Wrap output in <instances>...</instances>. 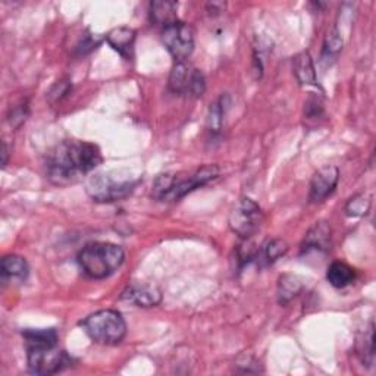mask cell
Instances as JSON below:
<instances>
[{"label": "cell", "instance_id": "obj_1", "mask_svg": "<svg viewBox=\"0 0 376 376\" xmlns=\"http://www.w3.org/2000/svg\"><path fill=\"white\" fill-rule=\"evenodd\" d=\"M101 161L104 158L96 144L81 140H63L47 153V177L54 184H70L92 173Z\"/></svg>", "mask_w": 376, "mask_h": 376}, {"label": "cell", "instance_id": "obj_2", "mask_svg": "<svg viewBox=\"0 0 376 376\" xmlns=\"http://www.w3.org/2000/svg\"><path fill=\"white\" fill-rule=\"evenodd\" d=\"M219 175L216 165H206L192 174H162L151 188V197L158 201H177L197 188L206 185Z\"/></svg>", "mask_w": 376, "mask_h": 376}, {"label": "cell", "instance_id": "obj_3", "mask_svg": "<svg viewBox=\"0 0 376 376\" xmlns=\"http://www.w3.org/2000/svg\"><path fill=\"white\" fill-rule=\"evenodd\" d=\"M124 261V249L113 243L87 244L77 256L81 270L92 280H105L113 275Z\"/></svg>", "mask_w": 376, "mask_h": 376}, {"label": "cell", "instance_id": "obj_4", "mask_svg": "<svg viewBox=\"0 0 376 376\" xmlns=\"http://www.w3.org/2000/svg\"><path fill=\"white\" fill-rule=\"evenodd\" d=\"M81 327L90 339L101 346H116L127 335L125 319L113 309L92 313L81 322Z\"/></svg>", "mask_w": 376, "mask_h": 376}, {"label": "cell", "instance_id": "obj_5", "mask_svg": "<svg viewBox=\"0 0 376 376\" xmlns=\"http://www.w3.org/2000/svg\"><path fill=\"white\" fill-rule=\"evenodd\" d=\"M139 182L140 180H134L131 177H118L111 173H100L89 178L87 184H85V190L94 201L113 203L128 197Z\"/></svg>", "mask_w": 376, "mask_h": 376}, {"label": "cell", "instance_id": "obj_6", "mask_svg": "<svg viewBox=\"0 0 376 376\" xmlns=\"http://www.w3.org/2000/svg\"><path fill=\"white\" fill-rule=\"evenodd\" d=\"M263 222V212L262 208L250 197H242L238 200L230 213L228 224L234 234L238 237L251 238L256 232L259 231Z\"/></svg>", "mask_w": 376, "mask_h": 376}, {"label": "cell", "instance_id": "obj_7", "mask_svg": "<svg viewBox=\"0 0 376 376\" xmlns=\"http://www.w3.org/2000/svg\"><path fill=\"white\" fill-rule=\"evenodd\" d=\"M27 361L34 375H55L73 365V358L58 346L27 349Z\"/></svg>", "mask_w": 376, "mask_h": 376}, {"label": "cell", "instance_id": "obj_8", "mask_svg": "<svg viewBox=\"0 0 376 376\" xmlns=\"http://www.w3.org/2000/svg\"><path fill=\"white\" fill-rule=\"evenodd\" d=\"M169 89L180 96L200 97L206 90L204 74L185 62H177L169 75Z\"/></svg>", "mask_w": 376, "mask_h": 376}, {"label": "cell", "instance_id": "obj_9", "mask_svg": "<svg viewBox=\"0 0 376 376\" xmlns=\"http://www.w3.org/2000/svg\"><path fill=\"white\" fill-rule=\"evenodd\" d=\"M162 43L177 62H185L194 50V31L181 21H177L163 28Z\"/></svg>", "mask_w": 376, "mask_h": 376}, {"label": "cell", "instance_id": "obj_10", "mask_svg": "<svg viewBox=\"0 0 376 376\" xmlns=\"http://www.w3.org/2000/svg\"><path fill=\"white\" fill-rule=\"evenodd\" d=\"M339 170L337 166H323L316 170L311 181L309 200L312 203H320L327 200L338 185Z\"/></svg>", "mask_w": 376, "mask_h": 376}, {"label": "cell", "instance_id": "obj_11", "mask_svg": "<svg viewBox=\"0 0 376 376\" xmlns=\"http://www.w3.org/2000/svg\"><path fill=\"white\" fill-rule=\"evenodd\" d=\"M121 300L149 309L162 301V293L158 287L151 284H131L123 292Z\"/></svg>", "mask_w": 376, "mask_h": 376}, {"label": "cell", "instance_id": "obj_12", "mask_svg": "<svg viewBox=\"0 0 376 376\" xmlns=\"http://www.w3.org/2000/svg\"><path fill=\"white\" fill-rule=\"evenodd\" d=\"M135 36H137V32L132 28L118 27V28H113L112 31L108 32L106 42L109 43V46L113 50H116L119 55L125 58L127 61H130L132 58V52H134Z\"/></svg>", "mask_w": 376, "mask_h": 376}, {"label": "cell", "instance_id": "obj_13", "mask_svg": "<svg viewBox=\"0 0 376 376\" xmlns=\"http://www.w3.org/2000/svg\"><path fill=\"white\" fill-rule=\"evenodd\" d=\"M331 242V227L328 222H316V224L307 232L304 243H303V251H327Z\"/></svg>", "mask_w": 376, "mask_h": 376}, {"label": "cell", "instance_id": "obj_14", "mask_svg": "<svg viewBox=\"0 0 376 376\" xmlns=\"http://www.w3.org/2000/svg\"><path fill=\"white\" fill-rule=\"evenodd\" d=\"M4 280H20L24 281L28 277V263L18 254H6L4 256L2 263H0Z\"/></svg>", "mask_w": 376, "mask_h": 376}, {"label": "cell", "instance_id": "obj_15", "mask_svg": "<svg viewBox=\"0 0 376 376\" xmlns=\"http://www.w3.org/2000/svg\"><path fill=\"white\" fill-rule=\"evenodd\" d=\"M293 70L297 81L301 85H318L316 70L309 52H301L294 58Z\"/></svg>", "mask_w": 376, "mask_h": 376}, {"label": "cell", "instance_id": "obj_16", "mask_svg": "<svg viewBox=\"0 0 376 376\" xmlns=\"http://www.w3.org/2000/svg\"><path fill=\"white\" fill-rule=\"evenodd\" d=\"M177 11L178 4L170 2V0H162V2H151L150 4V20L162 25L163 28L177 23Z\"/></svg>", "mask_w": 376, "mask_h": 376}, {"label": "cell", "instance_id": "obj_17", "mask_svg": "<svg viewBox=\"0 0 376 376\" xmlns=\"http://www.w3.org/2000/svg\"><path fill=\"white\" fill-rule=\"evenodd\" d=\"M24 341H25V349H32V347H54L58 346L59 335L56 330L49 328V330H25L23 332Z\"/></svg>", "mask_w": 376, "mask_h": 376}, {"label": "cell", "instance_id": "obj_18", "mask_svg": "<svg viewBox=\"0 0 376 376\" xmlns=\"http://www.w3.org/2000/svg\"><path fill=\"white\" fill-rule=\"evenodd\" d=\"M354 278H356L354 269L350 265L339 261L332 262L327 272L328 282L335 288H346L354 281Z\"/></svg>", "mask_w": 376, "mask_h": 376}, {"label": "cell", "instance_id": "obj_19", "mask_svg": "<svg viewBox=\"0 0 376 376\" xmlns=\"http://www.w3.org/2000/svg\"><path fill=\"white\" fill-rule=\"evenodd\" d=\"M303 288V284L299 277L296 275H282L278 282V299L280 303L284 306L292 301Z\"/></svg>", "mask_w": 376, "mask_h": 376}, {"label": "cell", "instance_id": "obj_20", "mask_svg": "<svg viewBox=\"0 0 376 376\" xmlns=\"http://www.w3.org/2000/svg\"><path fill=\"white\" fill-rule=\"evenodd\" d=\"M358 357L363 365L373 366L375 363V332H373V322H370L369 328L365 331V335L357 344Z\"/></svg>", "mask_w": 376, "mask_h": 376}, {"label": "cell", "instance_id": "obj_21", "mask_svg": "<svg viewBox=\"0 0 376 376\" xmlns=\"http://www.w3.org/2000/svg\"><path fill=\"white\" fill-rule=\"evenodd\" d=\"M343 37H341V32L338 31V28H332L328 34H327V39L323 42V50H322V59L323 61H330V59H335L341 50H343Z\"/></svg>", "mask_w": 376, "mask_h": 376}, {"label": "cell", "instance_id": "obj_22", "mask_svg": "<svg viewBox=\"0 0 376 376\" xmlns=\"http://www.w3.org/2000/svg\"><path fill=\"white\" fill-rule=\"evenodd\" d=\"M288 251V246L285 242L282 240H270L268 242L262 250H259V256L258 259L261 261H265L266 265H270L273 262H277L280 258H282V256Z\"/></svg>", "mask_w": 376, "mask_h": 376}, {"label": "cell", "instance_id": "obj_23", "mask_svg": "<svg viewBox=\"0 0 376 376\" xmlns=\"http://www.w3.org/2000/svg\"><path fill=\"white\" fill-rule=\"evenodd\" d=\"M224 113H225V97L222 96L219 100H216L213 105H211L209 109V118H208V125L209 131L213 135H218L224 125Z\"/></svg>", "mask_w": 376, "mask_h": 376}, {"label": "cell", "instance_id": "obj_24", "mask_svg": "<svg viewBox=\"0 0 376 376\" xmlns=\"http://www.w3.org/2000/svg\"><path fill=\"white\" fill-rule=\"evenodd\" d=\"M372 206V199L368 194H356L351 197L347 204H346V213L347 216H365L370 211Z\"/></svg>", "mask_w": 376, "mask_h": 376}, {"label": "cell", "instance_id": "obj_25", "mask_svg": "<svg viewBox=\"0 0 376 376\" xmlns=\"http://www.w3.org/2000/svg\"><path fill=\"white\" fill-rule=\"evenodd\" d=\"M27 116H28V106L27 105H20V106L11 109V113H9L8 119H9V123H11L12 127L18 128L23 123H25Z\"/></svg>", "mask_w": 376, "mask_h": 376}, {"label": "cell", "instance_id": "obj_26", "mask_svg": "<svg viewBox=\"0 0 376 376\" xmlns=\"http://www.w3.org/2000/svg\"><path fill=\"white\" fill-rule=\"evenodd\" d=\"M71 89H73V85H71V82L68 81V80L59 81L58 84H55V85H54L52 90H50V93H49V97L52 99V100H61V99H63L65 96L70 94Z\"/></svg>", "mask_w": 376, "mask_h": 376}, {"label": "cell", "instance_id": "obj_27", "mask_svg": "<svg viewBox=\"0 0 376 376\" xmlns=\"http://www.w3.org/2000/svg\"><path fill=\"white\" fill-rule=\"evenodd\" d=\"M99 44H100V39L99 37L87 36V37H84L81 40V43L77 46V50H78L80 55H85V54L92 52V50L96 49Z\"/></svg>", "mask_w": 376, "mask_h": 376}, {"label": "cell", "instance_id": "obj_28", "mask_svg": "<svg viewBox=\"0 0 376 376\" xmlns=\"http://www.w3.org/2000/svg\"><path fill=\"white\" fill-rule=\"evenodd\" d=\"M323 112L320 101L318 99H309V101L306 104V113L307 118H318Z\"/></svg>", "mask_w": 376, "mask_h": 376}, {"label": "cell", "instance_id": "obj_29", "mask_svg": "<svg viewBox=\"0 0 376 376\" xmlns=\"http://www.w3.org/2000/svg\"><path fill=\"white\" fill-rule=\"evenodd\" d=\"M8 163V146L6 143H4V166H6Z\"/></svg>", "mask_w": 376, "mask_h": 376}]
</instances>
